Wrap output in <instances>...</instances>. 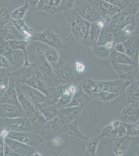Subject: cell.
<instances>
[{
	"label": "cell",
	"mask_w": 139,
	"mask_h": 156,
	"mask_svg": "<svg viewBox=\"0 0 139 156\" xmlns=\"http://www.w3.org/2000/svg\"><path fill=\"white\" fill-rule=\"evenodd\" d=\"M16 84L22 90L26 96H28L34 106L37 110L50 104H54L53 101L48 96L40 90L31 87L29 85L21 82L15 81Z\"/></svg>",
	"instance_id": "6"
},
{
	"label": "cell",
	"mask_w": 139,
	"mask_h": 156,
	"mask_svg": "<svg viewBox=\"0 0 139 156\" xmlns=\"http://www.w3.org/2000/svg\"><path fill=\"white\" fill-rule=\"evenodd\" d=\"M11 21L17 29L19 31V32L23 35L25 40L32 41L31 39L34 34L35 33L33 29L30 28L28 25H26L23 20H12Z\"/></svg>",
	"instance_id": "33"
},
{
	"label": "cell",
	"mask_w": 139,
	"mask_h": 156,
	"mask_svg": "<svg viewBox=\"0 0 139 156\" xmlns=\"http://www.w3.org/2000/svg\"><path fill=\"white\" fill-rule=\"evenodd\" d=\"M77 0H61L57 6V12H65L73 9Z\"/></svg>",
	"instance_id": "46"
},
{
	"label": "cell",
	"mask_w": 139,
	"mask_h": 156,
	"mask_svg": "<svg viewBox=\"0 0 139 156\" xmlns=\"http://www.w3.org/2000/svg\"><path fill=\"white\" fill-rule=\"evenodd\" d=\"M37 69L42 76L44 82L49 88L56 87L61 84L55 76L53 66L45 58L41 48H37L36 51V61Z\"/></svg>",
	"instance_id": "4"
},
{
	"label": "cell",
	"mask_w": 139,
	"mask_h": 156,
	"mask_svg": "<svg viewBox=\"0 0 139 156\" xmlns=\"http://www.w3.org/2000/svg\"><path fill=\"white\" fill-rule=\"evenodd\" d=\"M111 64H132L136 63L128 55L116 51L114 48L111 50L109 56Z\"/></svg>",
	"instance_id": "32"
},
{
	"label": "cell",
	"mask_w": 139,
	"mask_h": 156,
	"mask_svg": "<svg viewBox=\"0 0 139 156\" xmlns=\"http://www.w3.org/2000/svg\"><path fill=\"white\" fill-rule=\"evenodd\" d=\"M107 25L103 20L91 23L90 28V41L92 48L97 46V42L102 29Z\"/></svg>",
	"instance_id": "34"
},
{
	"label": "cell",
	"mask_w": 139,
	"mask_h": 156,
	"mask_svg": "<svg viewBox=\"0 0 139 156\" xmlns=\"http://www.w3.org/2000/svg\"><path fill=\"white\" fill-rule=\"evenodd\" d=\"M138 66H139V56H138Z\"/></svg>",
	"instance_id": "62"
},
{
	"label": "cell",
	"mask_w": 139,
	"mask_h": 156,
	"mask_svg": "<svg viewBox=\"0 0 139 156\" xmlns=\"http://www.w3.org/2000/svg\"><path fill=\"white\" fill-rule=\"evenodd\" d=\"M134 152L137 156H139V144L136 146L134 149Z\"/></svg>",
	"instance_id": "58"
},
{
	"label": "cell",
	"mask_w": 139,
	"mask_h": 156,
	"mask_svg": "<svg viewBox=\"0 0 139 156\" xmlns=\"http://www.w3.org/2000/svg\"><path fill=\"white\" fill-rule=\"evenodd\" d=\"M40 0H25V3L28 6L29 10L30 11H34Z\"/></svg>",
	"instance_id": "50"
},
{
	"label": "cell",
	"mask_w": 139,
	"mask_h": 156,
	"mask_svg": "<svg viewBox=\"0 0 139 156\" xmlns=\"http://www.w3.org/2000/svg\"><path fill=\"white\" fill-rule=\"evenodd\" d=\"M64 14L71 36L78 42L86 48L88 51L89 58H90V52L92 51L90 41L91 23L82 18L73 9L64 12Z\"/></svg>",
	"instance_id": "2"
},
{
	"label": "cell",
	"mask_w": 139,
	"mask_h": 156,
	"mask_svg": "<svg viewBox=\"0 0 139 156\" xmlns=\"http://www.w3.org/2000/svg\"><path fill=\"white\" fill-rule=\"evenodd\" d=\"M136 3L139 4V0H136Z\"/></svg>",
	"instance_id": "61"
},
{
	"label": "cell",
	"mask_w": 139,
	"mask_h": 156,
	"mask_svg": "<svg viewBox=\"0 0 139 156\" xmlns=\"http://www.w3.org/2000/svg\"><path fill=\"white\" fill-rule=\"evenodd\" d=\"M106 2L115 6L120 9H124L132 4L129 0H104Z\"/></svg>",
	"instance_id": "48"
},
{
	"label": "cell",
	"mask_w": 139,
	"mask_h": 156,
	"mask_svg": "<svg viewBox=\"0 0 139 156\" xmlns=\"http://www.w3.org/2000/svg\"><path fill=\"white\" fill-rule=\"evenodd\" d=\"M138 9V4L132 3L130 5L120 9L111 18L108 26L113 34L119 32L134 21V16Z\"/></svg>",
	"instance_id": "3"
},
{
	"label": "cell",
	"mask_w": 139,
	"mask_h": 156,
	"mask_svg": "<svg viewBox=\"0 0 139 156\" xmlns=\"http://www.w3.org/2000/svg\"><path fill=\"white\" fill-rule=\"evenodd\" d=\"M4 146H5L4 138L0 136V156H4Z\"/></svg>",
	"instance_id": "56"
},
{
	"label": "cell",
	"mask_w": 139,
	"mask_h": 156,
	"mask_svg": "<svg viewBox=\"0 0 139 156\" xmlns=\"http://www.w3.org/2000/svg\"><path fill=\"white\" fill-rule=\"evenodd\" d=\"M10 131H11L9 129H7V128H5L0 133V136L2 137L5 139L6 137H7L8 136V135H9V133Z\"/></svg>",
	"instance_id": "57"
},
{
	"label": "cell",
	"mask_w": 139,
	"mask_h": 156,
	"mask_svg": "<svg viewBox=\"0 0 139 156\" xmlns=\"http://www.w3.org/2000/svg\"><path fill=\"white\" fill-rule=\"evenodd\" d=\"M28 6L25 3L23 5L15 9L12 12L11 18L12 20H23L27 11H28Z\"/></svg>",
	"instance_id": "45"
},
{
	"label": "cell",
	"mask_w": 139,
	"mask_h": 156,
	"mask_svg": "<svg viewBox=\"0 0 139 156\" xmlns=\"http://www.w3.org/2000/svg\"><path fill=\"white\" fill-rule=\"evenodd\" d=\"M59 109L60 108H58L56 105L50 104L43 107L39 111L40 112L46 120L49 121L58 116Z\"/></svg>",
	"instance_id": "40"
},
{
	"label": "cell",
	"mask_w": 139,
	"mask_h": 156,
	"mask_svg": "<svg viewBox=\"0 0 139 156\" xmlns=\"http://www.w3.org/2000/svg\"><path fill=\"white\" fill-rule=\"evenodd\" d=\"M19 51L13 50L9 44V41L0 39V54L9 59L13 65L17 64L13 59V55Z\"/></svg>",
	"instance_id": "38"
},
{
	"label": "cell",
	"mask_w": 139,
	"mask_h": 156,
	"mask_svg": "<svg viewBox=\"0 0 139 156\" xmlns=\"http://www.w3.org/2000/svg\"><path fill=\"white\" fill-rule=\"evenodd\" d=\"M0 103L20 106L15 88V81L14 79L11 76L9 87L3 96L0 98Z\"/></svg>",
	"instance_id": "26"
},
{
	"label": "cell",
	"mask_w": 139,
	"mask_h": 156,
	"mask_svg": "<svg viewBox=\"0 0 139 156\" xmlns=\"http://www.w3.org/2000/svg\"><path fill=\"white\" fill-rule=\"evenodd\" d=\"M55 76L62 84L76 82L74 70L69 62L60 59L56 64L53 66Z\"/></svg>",
	"instance_id": "7"
},
{
	"label": "cell",
	"mask_w": 139,
	"mask_h": 156,
	"mask_svg": "<svg viewBox=\"0 0 139 156\" xmlns=\"http://www.w3.org/2000/svg\"><path fill=\"white\" fill-rule=\"evenodd\" d=\"M114 49L116 50V51H119L120 53H125V48L123 46V44L122 43H117L114 45Z\"/></svg>",
	"instance_id": "54"
},
{
	"label": "cell",
	"mask_w": 139,
	"mask_h": 156,
	"mask_svg": "<svg viewBox=\"0 0 139 156\" xmlns=\"http://www.w3.org/2000/svg\"><path fill=\"white\" fill-rule=\"evenodd\" d=\"M83 108L78 106L66 107L60 108L58 116L63 123H68L78 120L81 115Z\"/></svg>",
	"instance_id": "18"
},
{
	"label": "cell",
	"mask_w": 139,
	"mask_h": 156,
	"mask_svg": "<svg viewBox=\"0 0 139 156\" xmlns=\"http://www.w3.org/2000/svg\"><path fill=\"white\" fill-rule=\"evenodd\" d=\"M131 82L118 80L98 81L86 78L80 87L92 99L108 103L125 92Z\"/></svg>",
	"instance_id": "1"
},
{
	"label": "cell",
	"mask_w": 139,
	"mask_h": 156,
	"mask_svg": "<svg viewBox=\"0 0 139 156\" xmlns=\"http://www.w3.org/2000/svg\"><path fill=\"white\" fill-rule=\"evenodd\" d=\"M138 9H139V4H138Z\"/></svg>",
	"instance_id": "64"
},
{
	"label": "cell",
	"mask_w": 139,
	"mask_h": 156,
	"mask_svg": "<svg viewBox=\"0 0 139 156\" xmlns=\"http://www.w3.org/2000/svg\"><path fill=\"white\" fill-rule=\"evenodd\" d=\"M43 54L46 60L52 66L56 64L61 58L59 50L50 46L45 49Z\"/></svg>",
	"instance_id": "41"
},
{
	"label": "cell",
	"mask_w": 139,
	"mask_h": 156,
	"mask_svg": "<svg viewBox=\"0 0 139 156\" xmlns=\"http://www.w3.org/2000/svg\"><path fill=\"white\" fill-rule=\"evenodd\" d=\"M31 41L42 43L59 51L66 49L68 47L62 41L60 35L54 32L50 28L40 32H35Z\"/></svg>",
	"instance_id": "5"
},
{
	"label": "cell",
	"mask_w": 139,
	"mask_h": 156,
	"mask_svg": "<svg viewBox=\"0 0 139 156\" xmlns=\"http://www.w3.org/2000/svg\"><path fill=\"white\" fill-rule=\"evenodd\" d=\"M4 156H20V155L15 153L14 151H12V149H11L10 147H9L5 143L4 149Z\"/></svg>",
	"instance_id": "51"
},
{
	"label": "cell",
	"mask_w": 139,
	"mask_h": 156,
	"mask_svg": "<svg viewBox=\"0 0 139 156\" xmlns=\"http://www.w3.org/2000/svg\"><path fill=\"white\" fill-rule=\"evenodd\" d=\"M11 75L10 72L3 71L0 72V98L7 90L9 86Z\"/></svg>",
	"instance_id": "43"
},
{
	"label": "cell",
	"mask_w": 139,
	"mask_h": 156,
	"mask_svg": "<svg viewBox=\"0 0 139 156\" xmlns=\"http://www.w3.org/2000/svg\"><path fill=\"white\" fill-rule=\"evenodd\" d=\"M5 143L12 151L20 156H41L42 154L35 151V149L30 146L12 138L6 137Z\"/></svg>",
	"instance_id": "14"
},
{
	"label": "cell",
	"mask_w": 139,
	"mask_h": 156,
	"mask_svg": "<svg viewBox=\"0 0 139 156\" xmlns=\"http://www.w3.org/2000/svg\"><path fill=\"white\" fill-rule=\"evenodd\" d=\"M12 7L7 0H0V28L12 20Z\"/></svg>",
	"instance_id": "29"
},
{
	"label": "cell",
	"mask_w": 139,
	"mask_h": 156,
	"mask_svg": "<svg viewBox=\"0 0 139 156\" xmlns=\"http://www.w3.org/2000/svg\"><path fill=\"white\" fill-rule=\"evenodd\" d=\"M126 128V135L130 136H139V125L137 123H124Z\"/></svg>",
	"instance_id": "47"
},
{
	"label": "cell",
	"mask_w": 139,
	"mask_h": 156,
	"mask_svg": "<svg viewBox=\"0 0 139 156\" xmlns=\"http://www.w3.org/2000/svg\"><path fill=\"white\" fill-rule=\"evenodd\" d=\"M134 138V137L126 135L123 136L112 139L114 154L117 156H123L128 151L131 143Z\"/></svg>",
	"instance_id": "23"
},
{
	"label": "cell",
	"mask_w": 139,
	"mask_h": 156,
	"mask_svg": "<svg viewBox=\"0 0 139 156\" xmlns=\"http://www.w3.org/2000/svg\"><path fill=\"white\" fill-rule=\"evenodd\" d=\"M64 142L63 138L59 136V135L54 136L51 140V143L56 146H60Z\"/></svg>",
	"instance_id": "52"
},
{
	"label": "cell",
	"mask_w": 139,
	"mask_h": 156,
	"mask_svg": "<svg viewBox=\"0 0 139 156\" xmlns=\"http://www.w3.org/2000/svg\"><path fill=\"white\" fill-rule=\"evenodd\" d=\"M15 88L17 92L18 98L19 101L20 105L25 112V115L29 120L32 119L37 115L39 110H37L34 106L32 101L24 93L19 87L15 82Z\"/></svg>",
	"instance_id": "15"
},
{
	"label": "cell",
	"mask_w": 139,
	"mask_h": 156,
	"mask_svg": "<svg viewBox=\"0 0 139 156\" xmlns=\"http://www.w3.org/2000/svg\"><path fill=\"white\" fill-rule=\"evenodd\" d=\"M112 66L120 79L127 81H134L139 71L137 62L132 64H113Z\"/></svg>",
	"instance_id": "11"
},
{
	"label": "cell",
	"mask_w": 139,
	"mask_h": 156,
	"mask_svg": "<svg viewBox=\"0 0 139 156\" xmlns=\"http://www.w3.org/2000/svg\"><path fill=\"white\" fill-rule=\"evenodd\" d=\"M78 123V120H76L72 122L63 124L62 133L71 138L86 141L88 140V137L80 131Z\"/></svg>",
	"instance_id": "25"
},
{
	"label": "cell",
	"mask_w": 139,
	"mask_h": 156,
	"mask_svg": "<svg viewBox=\"0 0 139 156\" xmlns=\"http://www.w3.org/2000/svg\"><path fill=\"white\" fill-rule=\"evenodd\" d=\"M85 1H86V0H79V1L78 2V3L79 4H81L83 3V2H85Z\"/></svg>",
	"instance_id": "60"
},
{
	"label": "cell",
	"mask_w": 139,
	"mask_h": 156,
	"mask_svg": "<svg viewBox=\"0 0 139 156\" xmlns=\"http://www.w3.org/2000/svg\"><path fill=\"white\" fill-rule=\"evenodd\" d=\"M23 83L40 90L46 96H48V87L46 85L42 76L39 71L35 73Z\"/></svg>",
	"instance_id": "27"
},
{
	"label": "cell",
	"mask_w": 139,
	"mask_h": 156,
	"mask_svg": "<svg viewBox=\"0 0 139 156\" xmlns=\"http://www.w3.org/2000/svg\"><path fill=\"white\" fill-rule=\"evenodd\" d=\"M112 42H114V34L111 31L107 24L105 25L101 30L97 45L105 46Z\"/></svg>",
	"instance_id": "39"
},
{
	"label": "cell",
	"mask_w": 139,
	"mask_h": 156,
	"mask_svg": "<svg viewBox=\"0 0 139 156\" xmlns=\"http://www.w3.org/2000/svg\"><path fill=\"white\" fill-rule=\"evenodd\" d=\"M73 10L82 18L91 23L102 20L98 12L87 1L78 5Z\"/></svg>",
	"instance_id": "12"
},
{
	"label": "cell",
	"mask_w": 139,
	"mask_h": 156,
	"mask_svg": "<svg viewBox=\"0 0 139 156\" xmlns=\"http://www.w3.org/2000/svg\"><path fill=\"white\" fill-rule=\"evenodd\" d=\"M6 128L11 131H33L32 124L26 116L17 117L12 119H4Z\"/></svg>",
	"instance_id": "13"
},
{
	"label": "cell",
	"mask_w": 139,
	"mask_h": 156,
	"mask_svg": "<svg viewBox=\"0 0 139 156\" xmlns=\"http://www.w3.org/2000/svg\"><path fill=\"white\" fill-rule=\"evenodd\" d=\"M136 25L134 21L129 24L127 26L119 32L114 34V44L117 43H123L126 41L134 32L136 31Z\"/></svg>",
	"instance_id": "30"
},
{
	"label": "cell",
	"mask_w": 139,
	"mask_h": 156,
	"mask_svg": "<svg viewBox=\"0 0 139 156\" xmlns=\"http://www.w3.org/2000/svg\"><path fill=\"white\" fill-rule=\"evenodd\" d=\"M30 121L32 124L33 131L40 135L47 120L39 111L37 115L30 120Z\"/></svg>",
	"instance_id": "42"
},
{
	"label": "cell",
	"mask_w": 139,
	"mask_h": 156,
	"mask_svg": "<svg viewBox=\"0 0 139 156\" xmlns=\"http://www.w3.org/2000/svg\"><path fill=\"white\" fill-rule=\"evenodd\" d=\"M126 135V128L122 121H111L101 130L99 136L101 138H118Z\"/></svg>",
	"instance_id": "9"
},
{
	"label": "cell",
	"mask_w": 139,
	"mask_h": 156,
	"mask_svg": "<svg viewBox=\"0 0 139 156\" xmlns=\"http://www.w3.org/2000/svg\"><path fill=\"white\" fill-rule=\"evenodd\" d=\"M12 62L9 59L0 54V68L4 71H10L12 66Z\"/></svg>",
	"instance_id": "49"
},
{
	"label": "cell",
	"mask_w": 139,
	"mask_h": 156,
	"mask_svg": "<svg viewBox=\"0 0 139 156\" xmlns=\"http://www.w3.org/2000/svg\"><path fill=\"white\" fill-rule=\"evenodd\" d=\"M25 116V112L20 106L0 103V117L3 119H12Z\"/></svg>",
	"instance_id": "22"
},
{
	"label": "cell",
	"mask_w": 139,
	"mask_h": 156,
	"mask_svg": "<svg viewBox=\"0 0 139 156\" xmlns=\"http://www.w3.org/2000/svg\"><path fill=\"white\" fill-rule=\"evenodd\" d=\"M120 120L123 123H137L139 118V104H129L120 112Z\"/></svg>",
	"instance_id": "21"
},
{
	"label": "cell",
	"mask_w": 139,
	"mask_h": 156,
	"mask_svg": "<svg viewBox=\"0 0 139 156\" xmlns=\"http://www.w3.org/2000/svg\"><path fill=\"white\" fill-rule=\"evenodd\" d=\"M39 71L36 62L31 63L28 66H23L15 71L10 73L11 76L15 81L24 82L35 73Z\"/></svg>",
	"instance_id": "20"
},
{
	"label": "cell",
	"mask_w": 139,
	"mask_h": 156,
	"mask_svg": "<svg viewBox=\"0 0 139 156\" xmlns=\"http://www.w3.org/2000/svg\"><path fill=\"white\" fill-rule=\"evenodd\" d=\"M90 3L100 15L102 20L108 24L111 18L120 9L104 0H86Z\"/></svg>",
	"instance_id": "8"
},
{
	"label": "cell",
	"mask_w": 139,
	"mask_h": 156,
	"mask_svg": "<svg viewBox=\"0 0 139 156\" xmlns=\"http://www.w3.org/2000/svg\"><path fill=\"white\" fill-rule=\"evenodd\" d=\"M123 44L125 53L138 63L139 54V31L136 30Z\"/></svg>",
	"instance_id": "16"
},
{
	"label": "cell",
	"mask_w": 139,
	"mask_h": 156,
	"mask_svg": "<svg viewBox=\"0 0 139 156\" xmlns=\"http://www.w3.org/2000/svg\"><path fill=\"white\" fill-rule=\"evenodd\" d=\"M61 0H55V1H56V5L57 6H58V5H59V3H60V2H61Z\"/></svg>",
	"instance_id": "59"
},
{
	"label": "cell",
	"mask_w": 139,
	"mask_h": 156,
	"mask_svg": "<svg viewBox=\"0 0 139 156\" xmlns=\"http://www.w3.org/2000/svg\"><path fill=\"white\" fill-rule=\"evenodd\" d=\"M63 123L59 116L51 120L47 121L40 135L42 137L54 136L62 133Z\"/></svg>",
	"instance_id": "19"
},
{
	"label": "cell",
	"mask_w": 139,
	"mask_h": 156,
	"mask_svg": "<svg viewBox=\"0 0 139 156\" xmlns=\"http://www.w3.org/2000/svg\"><path fill=\"white\" fill-rule=\"evenodd\" d=\"M34 11H41L50 14L58 12L55 0H40Z\"/></svg>",
	"instance_id": "36"
},
{
	"label": "cell",
	"mask_w": 139,
	"mask_h": 156,
	"mask_svg": "<svg viewBox=\"0 0 139 156\" xmlns=\"http://www.w3.org/2000/svg\"><path fill=\"white\" fill-rule=\"evenodd\" d=\"M9 43L13 50L16 51H21L23 52L25 57V63L23 66H28L31 64L29 62L26 53V47L31 42L27 40H12L9 41Z\"/></svg>",
	"instance_id": "35"
},
{
	"label": "cell",
	"mask_w": 139,
	"mask_h": 156,
	"mask_svg": "<svg viewBox=\"0 0 139 156\" xmlns=\"http://www.w3.org/2000/svg\"><path fill=\"white\" fill-rule=\"evenodd\" d=\"M134 21L136 25V29L139 31V9L136 12V14L134 16Z\"/></svg>",
	"instance_id": "55"
},
{
	"label": "cell",
	"mask_w": 139,
	"mask_h": 156,
	"mask_svg": "<svg viewBox=\"0 0 139 156\" xmlns=\"http://www.w3.org/2000/svg\"><path fill=\"white\" fill-rule=\"evenodd\" d=\"M92 51L98 58L104 59L109 58L111 50L105 46L97 45L92 48Z\"/></svg>",
	"instance_id": "44"
},
{
	"label": "cell",
	"mask_w": 139,
	"mask_h": 156,
	"mask_svg": "<svg viewBox=\"0 0 139 156\" xmlns=\"http://www.w3.org/2000/svg\"><path fill=\"white\" fill-rule=\"evenodd\" d=\"M101 138L99 135H95L85 141L86 151L85 154L86 156H95L97 148Z\"/></svg>",
	"instance_id": "37"
},
{
	"label": "cell",
	"mask_w": 139,
	"mask_h": 156,
	"mask_svg": "<svg viewBox=\"0 0 139 156\" xmlns=\"http://www.w3.org/2000/svg\"><path fill=\"white\" fill-rule=\"evenodd\" d=\"M0 39L9 41L23 40L25 38L11 21L0 28Z\"/></svg>",
	"instance_id": "24"
},
{
	"label": "cell",
	"mask_w": 139,
	"mask_h": 156,
	"mask_svg": "<svg viewBox=\"0 0 139 156\" xmlns=\"http://www.w3.org/2000/svg\"><path fill=\"white\" fill-rule=\"evenodd\" d=\"M79 86L76 81L65 84L64 91L55 105L59 108L66 107L70 103L73 96L78 90Z\"/></svg>",
	"instance_id": "17"
},
{
	"label": "cell",
	"mask_w": 139,
	"mask_h": 156,
	"mask_svg": "<svg viewBox=\"0 0 139 156\" xmlns=\"http://www.w3.org/2000/svg\"><path fill=\"white\" fill-rule=\"evenodd\" d=\"M75 66L76 70L78 73H83L85 70V66L81 62H76Z\"/></svg>",
	"instance_id": "53"
},
{
	"label": "cell",
	"mask_w": 139,
	"mask_h": 156,
	"mask_svg": "<svg viewBox=\"0 0 139 156\" xmlns=\"http://www.w3.org/2000/svg\"><path fill=\"white\" fill-rule=\"evenodd\" d=\"M129 104H139V80L131 82L126 89Z\"/></svg>",
	"instance_id": "31"
},
{
	"label": "cell",
	"mask_w": 139,
	"mask_h": 156,
	"mask_svg": "<svg viewBox=\"0 0 139 156\" xmlns=\"http://www.w3.org/2000/svg\"><path fill=\"white\" fill-rule=\"evenodd\" d=\"M92 98L85 92L82 87L79 86L77 91L73 96L71 101L67 107L78 106L83 108L88 103Z\"/></svg>",
	"instance_id": "28"
},
{
	"label": "cell",
	"mask_w": 139,
	"mask_h": 156,
	"mask_svg": "<svg viewBox=\"0 0 139 156\" xmlns=\"http://www.w3.org/2000/svg\"><path fill=\"white\" fill-rule=\"evenodd\" d=\"M137 123L139 125V119H138V120H137Z\"/></svg>",
	"instance_id": "63"
},
{
	"label": "cell",
	"mask_w": 139,
	"mask_h": 156,
	"mask_svg": "<svg viewBox=\"0 0 139 156\" xmlns=\"http://www.w3.org/2000/svg\"><path fill=\"white\" fill-rule=\"evenodd\" d=\"M7 137L23 142L36 149L43 141L42 137L34 131H10Z\"/></svg>",
	"instance_id": "10"
}]
</instances>
